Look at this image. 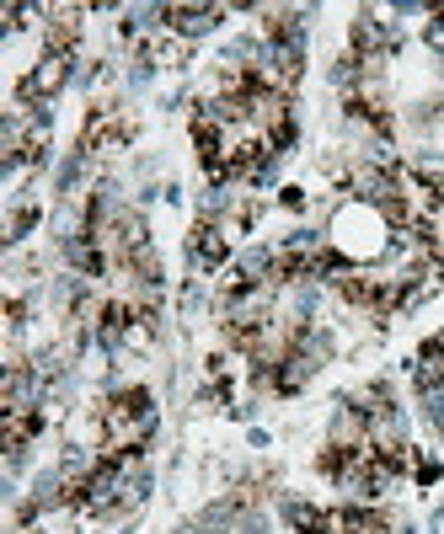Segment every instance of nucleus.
Masks as SVG:
<instances>
[{"label": "nucleus", "mask_w": 444, "mask_h": 534, "mask_svg": "<svg viewBox=\"0 0 444 534\" xmlns=\"http://www.w3.org/2000/svg\"><path fill=\"white\" fill-rule=\"evenodd\" d=\"M150 428H156V406H150V390L129 385V390H118V396L107 401V412H102L107 454H124V460H134V454L145 449Z\"/></svg>", "instance_id": "nucleus-1"}, {"label": "nucleus", "mask_w": 444, "mask_h": 534, "mask_svg": "<svg viewBox=\"0 0 444 534\" xmlns=\"http://www.w3.org/2000/svg\"><path fill=\"white\" fill-rule=\"evenodd\" d=\"M43 433V412L38 406H6V422H0V438H6V449H11V460L33 444V438Z\"/></svg>", "instance_id": "nucleus-2"}, {"label": "nucleus", "mask_w": 444, "mask_h": 534, "mask_svg": "<svg viewBox=\"0 0 444 534\" xmlns=\"http://www.w3.org/2000/svg\"><path fill=\"white\" fill-rule=\"evenodd\" d=\"M65 75H70V54H49V59H43V70H33V75L17 86V97H22V102L54 97V91L65 86Z\"/></svg>", "instance_id": "nucleus-3"}, {"label": "nucleus", "mask_w": 444, "mask_h": 534, "mask_svg": "<svg viewBox=\"0 0 444 534\" xmlns=\"http://www.w3.org/2000/svg\"><path fill=\"white\" fill-rule=\"evenodd\" d=\"M81 6H54L49 11V33H43V43H49V54H70L75 38H81Z\"/></svg>", "instance_id": "nucleus-4"}, {"label": "nucleus", "mask_w": 444, "mask_h": 534, "mask_svg": "<svg viewBox=\"0 0 444 534\" xmlns=\"http://www.w3.org/2000/svg\"><path fill=\"white\" fill-rule=\"evenodd\" d=\"M225 257H231V241H225V230L204 219V225L193 230V262H198V267H225Z\"/></svg>", "instance_id": "nucleus-5"}, {"label": "nucleus", "mask_w": 444, "mask_h": 534, "mask_svg": "<svg viewBox=\"0 0 444 534\" xmlns=\"http://www.w3.org/2000/svg\"><path fill=\"white\" fill-rule=\"evenodd\" d=\"M161 17H166L172 33H204V27H214L225 17V6H166Z\"/></svg>", "instance_id": "nucleus-6"}, {"label": "nucleus", "mask_w": 444, "mask_h": 534, "mask_svg": "<svg viewBox=\"0 0 444 534\" xmlns=\"http://www.w3.org/2000/svg\"><path fill=\"white\" fill-rule=\"evenodd\" d=\"M289 524H295L300 534H327L332 529V513L311 508V502H295V508H289Z\"/></svg>", "instance_id": "nucleus-7"}, {"label": "nucleus", "mask_w": 444, "mask_h": 534, "mask_svg": "<svg viewBox=\"0 0 444 534\" xmlns=\"http://www.w3.org/2000/svg\"><path fill=\"white\" fill-rule=\"evenodd\" d=\"M418 374H423V385H434V380H444V337H434V342H423V353H418Z\"/></svg>", "instance_id": "nucleus-8"}, {"label": "nucleus", "mask_w": 444, "mask_h": 534, "mask_svg": "<svg viewBox=\"0 0 444 534\" xmlns=\"http://www.w3.org/2000/svg\"><path fill=\"white\" fill-rule=\"evenodd\" d=\"M33 225H38V209L27 203V209H17V219H11V241H17V235H27Z\"/></svg>", "instance_id": "nucleus-9"}]
</instances>
